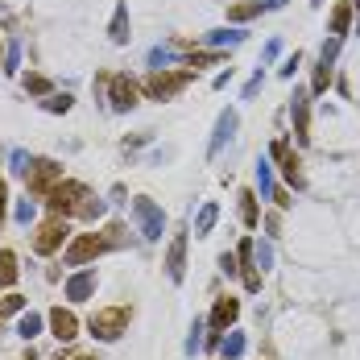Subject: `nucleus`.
Here are the masks:
<instances>
[{
  "label": "nucleus",
  "mask_w": 360,
  "mask_h": 360,
  "mask_svg": "<svg viewBox=\"0 0 360 360\" xmlns=\"http://www.w3.org/2000/svg\"><path fill=\"white\" fill-rule=\"evenodd\" d=\"M129 319H133L129 307H100V311L87 319V331H91V340H100V344H116V340L129 331Z\"/></svg>",
  "instance_id": "1"
},
{
  "label": "nucleus",
  "mask_w": 360,
  "mask_h": 360,
  "mask_svg": "<svg viewBox=\"0 0 360 360\" xmlns=\"http://www.w3.org/2000/svg\"><path fill=\"white\" fill-rule=\"evenodd\" d=\"M191 79H195L191 67H182V71H170V67H166V71H153L145 79V96H149V100H174Z\"/></svg>",
  "instance_id": "2"
},
{
  "label": "nucleus",
  "mask_w": 360,
  "mask_h": 360,
  "mask_svg": "<svg viewBox=\"0 0 360 360\" xmlns=\"http://www.w3.org/2000/svg\"><path fill=\"white\" fill-rule=\"evenodd\" d=\"M87 195H91V191H87L83 182L63 179L50 195H46V203H50V212H54V216H79V207L87 203Z\"/></svg>",
  "instance_id": "3"
},
{
  "label": "nucleus",
  "mask_w": 360,
  "mask_h": 360,
  "mask_svg": "<svg viewBox=\"0 0 360 360\" xmlns=\"http://www.w3.org/2000/svg\"><path fill=\"white\" fill-rule=\"evenodd\" d=\"M133 219H137L141 240H162V232H166V212H162L149 195H137V199H133Z\"/></svg>",
  "instance_id": "4"
},
{
  "label": "nucleus",
  "mask_w": 360,
  "mask_h": 360,
  "mask_svg": "<svg viewBox=\"0 0 360 360\" xmlns=\"http://www.w3.org/2000/svg\"><path fill=\"white\" fill-rule=\"evenodd\" d=\"M108 249H112L108 232H83V236H75L71 245H67L63 261H67V265H87V261H96L100 252H108Z\"/></svg>",
  "instance_id": "5"
},
{
  "label": "nucleus",
  "mask_w": 360,
  "mask_h": 360,
  "mask_svg": "<svg viewBox=\"0 0 360 360\" xmlns=\"http://www.w3.org/2000/svg\"><path fill=\"white\" fill-rule=\"evenodd\" d=\"M71 236V228H67V216H50L41 219L34 228V252L37 257H50V252L63 249V240Z\"/></svg>",
  "instance_id": "6"
},
{
  "label": "nucleus",
  "mask_w": 360,
  "mask_h": 360,
  "mask_svg": "<svg viewBox=\"0 0 360 360\" xmlns=\"http://www.w3.org/2000/svg\"><path fill=\"white\" fill-rule=\"evenodd\" d=\"M25 182H30V195H34V199H46V195L63 182V166H58L54 158H34V166H30Z\"/></svg>",
  "instance_id": "7"
},
{
  "label": "nucleus",
  "mask_w": 360,
  "mask_h": 360,
  "mask_svg": "<svg viewBox=\"0 0 360 360\" xmlns=\"http://www.w3.org/2000/svg\"><path fill=\"white\" fill-rule=\"evenodd\" d=\"M141 104V87H137V79H129V75H112L108 79V108L112 112H133Z\"/></svg>",
  "instance_id": "8"
},
{
  "label": "nucleus",
  "mask_w": 360,
  "mask_h": 360,
  "mask_svg": "<svg viewBox=\"0 0 360 360\" xmlns=\"http://www.w3.org/2000/svg\"><path fill=\"white\" fill-rule=\"evenodd\" d=\"M290 120H294V141L307 145L311 141V91L294 87V96H290Z\"/></svg>",
  "instance_id": "9"
},
{
  "label": "nucleus",
  "mask_w": 360,
  "mask_h": 360,
  "mask_svg": "<svg viewBox=\"0 0 360 360\" xmlns=\"http://www.w3.org/2000/svg\"><path fill=\"white\" fill-rule=\"evenodd\" d=\"M236 129H240V116H236V108H224V112L216 116L212 141H207V158H219V153H224V145L236 137Z\"/></svg>",
  "instance_id": "10"
},
{
  "label": "nucleus",
  "mask_w": 360,
  "mask_h": 360,
  "mask_svg": "<svg viewBox=\"0 0 360 360\" xmlns=\"http://www.w3.org/2000/svg\"><path fill=\"white\" fill-rule=\"evenodd\" d=\"M166 278H170L174 286L186 278V228H179V232L170 236V249H166Z\"/></svg>",
  "instance_id": "11"
},
{
  "label": "nucleus",
  "mask_w": 360,
  "mask_h": 360,
  "mask_svg": "<svg viewBox=\"0 0 360 360\" xmlns=\"http://www.w3.org/2000/svg\"><path fill=\"white\" fill-rule=\"evenodd\" d=\"M236 319H240V298L224 294V298H216V307H212V315H207V327H212V331H232Z\"/></svg>",
  "instance_id": "12"
},
{
  "label": "nucleus",
  "mask_w": 360,
  "mask_h": 360,
  "mask_svg": "<svg viewBox=\"0 0 360 360\" xmlns=\"http://www.w3.org/2000/svg\"><path fill=\"white\" fill-rule=\"evenodd\" d=\"M96 286H100L96 269H75L71 278H67V286H63V294H67V302H87L96 294Z\"/></svg>",
  "instance_id": "13"
},
{
  "label": "nucleus",
  "mask_w": 360,
  "mask_h": 360,
  "mask_svg": "<svg viewBox=\"0 0 360 360\" xmlns=\"http://www.w3.org/2000/svg\"><path fill=\"white\" fill-rule=\"evenodd\" d=\"M269 158L282 166V174H286L290 186H302V162H298V153H294L286 141H274V145H269Z\"/></svg>",
  "instance_id": "14"
},
{
  "label": "nucleus",
  "mask_w": 360,
  "mask_h": 360,
  "mask_svg": "<svg viewBox=\"0 0 360 360\" xmlns=\"http://www.w3.org/2000/svg\"><path fill=\"white\" fill-rule=\"evenodd\" d=\"M46 323H50V335H54L58 344H71L75 335H79V319H75V311H67V307H54V311L46 315Z\"/></svg>",
  "instance_id": "15"
},
{
  "label": "nucleus",
  "mask_w": 360,
  "mask_h": 360,
  "mask_svg": "<svg viewBox=\"0 0 360 360\" xmlns=\"http://www.w3.org/2000/svg\"><path fill=\"white\" fill-rule=\"evenodd\" d=\"M352 17H356V4L352 0H340L335 8H331V17H327V30H331V37H344L348 30H352Z\"/></svg>",
  "instance_id": "16"
},
{
  "label": "nucleus",
  "mask_w": 360,
  "mask_h": 360,
  "mask_svg": "<svg viewBox=\"0 0 360 360\" xmlns=\"http://www.w3.org/2000/svg\"><path fill=\"white\" fill-rule=\"evenodd\" d=\"M108 37H112V46H129V0H116V13H112V21H108Z\"/></svg>",
  "instance_id": "17"
},
{
  "label": "nucleus",
  "mask_w": 360,
  "mask_h": 360,
  "mask_svg": "<svg viewBox=\"0 0 360 360\" xmlns=\"http://www.w3.org/2000/svg\"><path fill=\"white\" fill-rule=\"evenodd\" d=\"M252 179H257V195L261 199H274V162L269 158H257V166H252Z\"/></svg>",
  "instance_id": "18"
},
{
  "label": "nucleus",
  "mask_w": 360,
  "mask_h": 360,
  "mask_svg": "<svg viewBox=\"0 0 360 360\" xmlns=\"http://www.w3.org/2000/svg\"><path fill=\"white\" fill-rule=\"evenodd\" d=\"M245 352H249V335L232 327V331L224 335V344H219V356H224V360H240Z\"/></svg>",
  "instance_id": "19"
},
{
  "label": "nucleus",
  "mask_w": 360,
  "mask_h": 360,
  "mask_svg": "<svg viewBox=\"0 0 360 360\" xmlns=\"http://www.w3.org/2000/svg\"><path fill=\"white\" fill-rule=\"evenodd\" d=\"M41 327H46V315H37V311H21V315H17V335H21L25 344L41 335Z\"/></svg>",
  "instance_id": "20"
},
{
  "label": "nucleus",
  "mask_w": 360,
  "mask_h": 360,
  "mask_svg": "<svg viewBox=\"0 0 360 360\" xmlns=\"http://www.w3.org/2000/svg\"><path fill=\"white\" fill-rule=\"evenodd\" d=\"M216 219H219V203L216 199H207V203L199 207V216H195V236H212Z\"/></svg>",
  "instance_id": "21"
},
{
  "label": "nucleus",
  "mask_w": 360,
  "mask_h": 360,
  "mask_svg": "<svg viewBox=\"0 0 360 360\" xmlns=\"http://www.w3.org/2000/svg\"><path fill=\"white\" fill-rule=\"evenodd\" d=\"M17 278H21V269H17V252L0 249V290H13L17 286Z\"/></svg>",
  "instance_id": "22"
},
{
  "label": "nucleus",
  "mask_w": 360,
  "mask_h": 360,
  "mask_svg": "<svg viewBox=\"0 0 360 360\" xmlns=\"http://www.w3.org/2000/svg\"><path fill=\"white\" fill-rule=\"evenodd\" d=\"M236 199H240V224H245V228H257V224H261V207H257V191H240Z\"/></svg>",
  "instance_id": "23"
},
{
  "label": "nucleus",
  "mask_w": 360,
  "mask_h": 360,
  "mask_svg": "<svg viewBox=\"0 0 360 360\" xmlns=\"http://www.w3.org/2000/svg\"><path fill=\"white\" fill-rule=\"evenodd\" d=\"M245 30H212V34H203V46H212V50H219V46H240L245 41Z\"/></svg>",
  "instance_id": "24"
},
{
  "label": "nucleus",
  "mask_w": 360,
  "mask_h": 360,
  "mask_svg": "<svg viewBox=\"0 0 360 360\" xmlns=\"http://www.w3.org/2000/svg\"><path fill=\"white\" fill-rule=\"evenodd\" d=\"M71 96H67V91H50V96H46V100H41V112H50V116H63V112H71Z\"/></svg>",
  "instance_id": "25"
},
{
  "label": "nucleus",
  "mask_w": 360,
  "mask_h": 360,
  "mask_svg": "<svg viewBox=\"0 0 360 360\" xmlns=\"http://www.w3.org/2000/svg\"><path fill=\"white\" fill-rule=\"evenodd\" d=\"M13 219H17L21 228H30V224H34V219H37V203H34V199H30V195L13 203Z\"/></svg>",
  "instance_id": "26"
},
{
  "label": "nucleus",
  "mask_w": 360,
  "mask_h": 360,
  "mask_svg": "<svg viewBox=\"0 0 360 360\" xmlns=\"http://www.w3.org/2000/svg\"><path fill=\"white\" fill-rule=\"evenodd\" d=\"M252 17H261V0H249V4H232L228 8V21H236V25H245Z\"/></svg>",
  "instance_id": "27"
},
{
  "label": "nucleus",
  "mask_w": 360,
  "mask_h": 360,
  "mask_svg": "<svg viewBox=\"0 0 360 360\" xmlns=\"http://www.w3.org/2000/svg\"><path fill=\"white\" fill-rule=\"evenodd\" d=\"M331 71H335V63H327V58H319V63H315V83H311V96H323V91H327Z\"/></svg>",
  "instance_id": "28"
},
{
  "label": "nucleus",
  "mask_w": 360,
  "mask_h": 360,
  "mask_svg": "<svg viewBox=\"0 0 360 360\" xmlns=\"http://www.w3.org/2000/svg\"><path fill=\"white\" fill-rule=\"evenodd\" d=\"M174 58H179V50H174V46H153V50H149V67H153V71H166Z\"/></svg>",
  "instance_id": "29"
},
{
  "label": "nucleus",
  "mask_w": 360,
  "mask_h": 360,
  "mask_svg": "<svg viewBox=\"0 0 360 360\" xmlns=\"http://www.w3.org/2000/svg\"><path fill=\"white\" fill-rule=\"evenodd\" d=\"M21 83H25V91H30V96H41V100H46V96H50V91H54V83H50V79H46V75H25V79H21Z\"/></svg>",
  "instance_id": "30"
},
{
  "label": "nucleus",
  "mask_w": 360,
  "mask_h": 360,
  "mask_svg": "<svg viewBox=\"0 0 360 360\" xmlns=\"http://www.w3.org/2000/svg\"><path fill=\"white\" fill-rule=\"evenodd\" d=\"M252 257H257V269H274V245L269 240H252Z\"/></svg>",
  "instance_id": "31"
},
{
  "label": "nucleus",
  "mask_w": 360,
  "mask_h": 360,
  "mask_svg": "<svg viewBox=\"0 0 360 360\" xmlns=\"http://www.w3.org/2000/svg\"><path fill=\"white\" fill-rule=\"evenodd\" d=\"M0 71H4V75H17V71H21V41H17V37L8 41V50H4V67H0Z\"/></svg>",
  "instance_id": "32"
},
{
  "label": "nucleus",
  "mask_w": 360,
  "mask_h": 360,
  "mask_svg": "<svg viewBox=\"0 0 360 360\" xmlns=\"http://www.w3.org/2000/svg\"><path fill=\"white\" fill-rule=\"evenodd\" d=\"M203 319H195V323H191V335H186V344H182V352H186V356H195V352H199V348H203Z\"/></svg>",
  "instance_id": "33"
},
{
  "label": "nucleus",
  "mask_w": 360,
  "mask_h": 360,
  "mask_svg": "<svg viewBox=\"0 0 360 360\" xmlns=\"http://www.w3.org/2000/svg\"><path fill=\"white\" fill-rule=\"evenodd\" d=\"M104 212H108V203H104L100 195H87V203L79 207V219H100Z\"/></svg>",
  "instance_id": "34"
},
{
  "label": "nucleus",
  "mask_w": 360,
  "mask_h": 360,
  "mask_svg": "<svg viewBox=\"0 0 360 360\" xmlns=\"http://www.w3.org/2000/svg\"><path fill=\"white\" fill-rule=\"evenodd\" d=\"M30 166H34V158H30L25 149H13V153H8V170H13V174H30Z\"/></svg>",
  "instance_id": "35"
},
{
  "label": "nucleus",
  "mask_w": 360,
  "mask_h": 360,
  "mask_svg": "<svg viewBox=\"0 0 360 360\" xmlns=\"http://www.w3.org/2000/svg\"><path fill=\"white\" fill-rule=\"evenodd\" d=\"M21 311H30L21 294H4V298H0V315H21Z\"/></svg>",
  "instance_id": "36"
},
{
  "label": "nucleus",
  "mask_w": 360,
  "mask_h": 360,
  "mask_svg": "<svg viewBox=\"0 0 360 360\" xmlns=\"http://www.w3.org/2000/svg\"><path fill=\"white\" fill-rule=\"evenodd\" d=\"M219 58H224L219 50H207V54H191V58H186V67H191V71H199V67H212V63H219Z\"/></svg>",
  "instance_id": "37"
},
{
  "label": "nucleus",
  "mask_w": 360,
  "mask_h": 360,
  "mask_svg": "<svg viewBox=\"0 0 360 360\" xmlns=\"http://www.w3.org/2000/svg\"><path fill=\"white\" fill-rule=\"evenodd\" d=\"M219 274H228V278H232V274H240V261H236V252H219Z\"/></svg>",
  "instance_id": "38"
},
{
  "label": "nucleus",
  "mask_w": 360,
  "mask_h": 360,
  "mask_svg": "<svg viewBox=\"0 0 360 360\" xmlns=\"http://www.w3.org/2000/svg\"><path fill=\"white\" fill-rule=\"evenodd\" d=\"M261 87H265V71L257 67V71H252V79H249V83H245V91H240V96H245V100H252V96H257Z\"/></svg>",
  "instance_id": "39"
},
{
  "label": "nucleus",
  "mask_w": 360,
  "mask_h": 360,
  "mask_svg": "<svg viewBox=\"0 0 360 360\" xmlns=\"http://www.w3.org/2000/svg\"><path fill=\"white\" fill-rule=\"evenodd\" d=\"M278 54H282V41H278V37H269V41H265V50H261V63H274Z\"/></svg>",
  "instance_id": "40"
},
{
  "label": "nucleus",
  "mask_w": 360,
  "mask_h": 360,
  "mask_svg": "<svg viewBox=\"0 0 360 360\" xmlns=\"http://www.w3.org/2000/svg\"><path fill=\"white\" fill-rule=\"evenodd\" d=\"M298 63H302V54H290L286 63H282V71H278V75H282V79H294V71H298Z\"/></svg>",
  "instance_id": "41"
},
{
  "label": "nucleus",
  "mask_w": 360,
  "mask_h": 360,
  "mask_svg": "<svg viewBox=\"0 0 360 360\" xmlns=\"http://www.w3.org/2000/svg\"><path fill=\"white\" fill-rule=\"evenodd\" d=\"M149 141H153V133H137V137L124 141V153H133V149H141V145H149Z\"/></svg>",
  "instance_id": "42"
},
{
  "label": "nucleus",
  "mask_w": 360,
  "mask_h": 360,
  "mask_svg": "<svg viewBox=\"0 0 360 360\" xmlns=\"http://www.w3.org/2000/svg\"><path fill=\"white\" fill-rule=\"evenodd\" d=\"M170 158H174L170 145H166V149H153V153H149V166H162V162H170Z\"/></svg>",
  "instance_id": "43"
},
{
  "label": "nucleus",
  "mask_w": 360,
  "mask_h": 360,
  "mask_svg": "<svg viewBox=\"0 0 360 360\" xmlns=\"http://www.w3.org/2000/svg\"><path fill=\"white\" fill-rule=\"evenodd\" d=\"M4 207H8V186H4V179H0V219H4Z\"/></svg>",
  "instance_id": "44"
},
{
  "label": "nucleus",
  "mask_w": 360,
  "mask_h": 360,
  "mask_svg": "<svg viewBox=\"0 0 360 360\" xmlns=\"http://www.w3.org/2000/svg\"><path fill=\"white\" fill-rule=\"evenodd\" d=\"M286 0H261V8H282Z\"/></svg>",
  "instance_id": "45"
},
{
  "label": "nucleus",
  "mask_w": 360,
  "mask_h": 360,
  "mask_svg": "<svg viewBox=\"0 0 360 360\" xmlns=\"http://www.w3.org/2000/svg\"><path fill=\"white\" fill-rule=\"evenodd\" d=\"M58 360H63V352H58ZM67 360H100V356H67Z\"/></svg>",
  "instance_id": "46"
},
{
  "label": "nucleus",
  "mask_w": 360,
  "mask_h": 360,
  "mask_svg": "<svg viewBox=\"0 0 360 360\" xmlns=\"http://www.w3.org/2000/svg\"><path fill=\"white\" fill-rule=\"evenodd\" d=\"M0 67H4V41H0Z\"/></svg>",
  "instance_id": "47"
},
{
  "label": "nucleus",
  "mask_w": 360,
  "mask_h": 360,
  "mask_svg": "<svg viewBox=\"0 0 360 360\" xmlns=\"http://www.w3.org/2000/svg\"><path fill=\"white\" fill-rule=\"evenodd\" d=\"M352 4H356V8H360V0H352Z\"/></svg>",
  "instance_id": "48"
}]
</instances>
